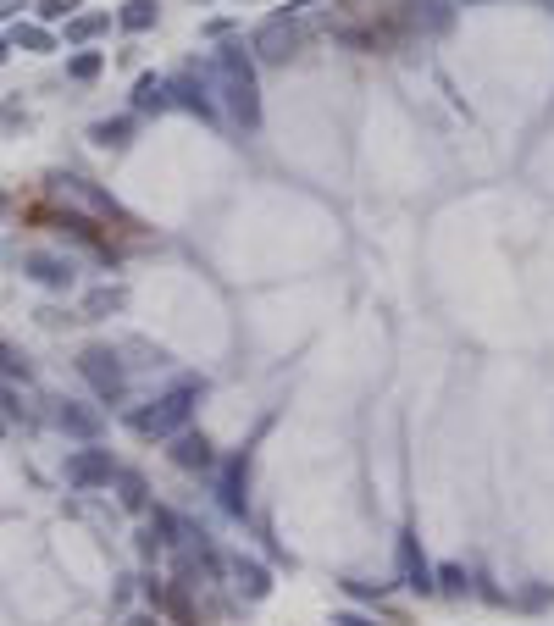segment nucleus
I'll return each instance as SVG.
<instances>
[{"label":"nucleus","mask_w":554,"mask_h":626,"mask_svg":"<svg viewBox=\"0 0 554 626\" xmlns=\"http://www.w3.org/2000/svg\"><path fill=\"white\" fill-rule=\"evenodd\" d=\"M17 45H23V50H39V56H45V50H56V39H50L45 23H23V28H17Z\"/></svg>","instance_id":"22"},{"label":"nucleus","mask_w":554,"mask_h":626,"mask_svg":"<svg viewBox=\"0 0 554 626\" xmlns=\"http://www.w3.org/2000/svg\"><path fill=\"white\" fill-rule=\"evenodd\" d=\"M410 23L444 34V28L455 23V6H449V0H410Z\"/></svg>","instance_id":"13"},{"label":"nucleus","mask_w":554,"mask_h":626,"mask_svg":"<svg viewBox=\"0 0 554 626\" xmlns=\"http://www.w3.org/2000/svg\"><path fill=\"white\" fill-rule=\"evenodd\" d=\"M23 272L34 277L39 289H56V294H67V289H73V277H78L73 261H61V255H28Z\"/></svg>","instance_id":"8"},{"label":"nucleus","mask_w":554,"mask_h":626,"mask_svg":"<svg viewBox=\"0 0 554 626\" xmlns=\"http://www.w3.org/2000/svg\"><path fill=\"white\" fill-rule=\"evenodd\" d=\"M355 599H383V582H344Z\"/></svg>","instance_id":"26"},{"label":"nucleus","mask_w":554,"mask_h":626,"mask_svg":"<svg viewBox=\"0 0 554 626\" xmlns=\"http://www.w3.org/2000/svg\"><path fill=\"white\" fill-rule=\"evenodd\" d=\"M217 78H222V95H228V111L244 122V128H255V122H261V89H255V73H250L244 45L217 50Z\"/></svg>","instance_id":"2"},{"label":"nucleus","mask_w":554,"mask_h":626,"mask_svg":"<svg viewBox=\"0 0 554 626\" xmlns=\"http://www.w3.org/2000/svg\"><path fill=\"white\" fill-rule=\"evenodd\" d=\"M78 372H84V383L95 388L106 405H117V399L128 394V372H122V355L111 350V344H89V350L78 355Z\"/></svg>","instance_id":"3"},{"label":"nucleus","mask_w":554,"mask_h":626,"mask_svg":"<svg viewBox=\"0 0 554 626\" xmlns=\"http://www.w3.org/2000/svg\"><path fill=\"white\" fill-rule=\"evenodd\" d=\"M172 466H183V471H211L217 466V449H211V438L205 433H194V427H183V433H172Z\"/></svg>","instance_id":"5"},{"label":"nucleus","mask_w":554,"mask_h":626,"mask_svg":"<svg viewBox=\"0 0 554 626\" xmlns=\"http://www.w3.org/2000/svg\"><path fill=\"white\" fill-rule=\"evenodd\" d=\"M0 410H6V416H23V405H17V394L6 383H0Z\"/></svg>","instance_id":"27"},{"label":"nucleus","mask_w":554,"mask_h":626,"mask_svg":"<svg viewBox=\"0 0 554 626\" xmlns=\"http://www.w3.org/2000/svg\"><path fill=\"white\" fill-rule=\"evenodd\" d=\"M0 211H6V194H0Z\"/></svg>","instance_id":"30"},{"label":"nucleus","mask_w":554,"mask_h":626,"mask_svg":"<svg viewBox=\"0 0 554 626\" xmlns=\"http://www.w3.org/2000/svg\"><path fill=\"white\" fill-rule=\"evenodd\" d=\"M399 577H405V588L433 593V566H427V554H422V543H416V532H399Z\"/></svg>","instance_id":"7"},{"label":"nucleus","mask_w":554,"mask_h":626,"mask_svg":"<svg viewBox=\"0 0 554 626\" xmlns=\"http://www.w3.org/2000/svg\"><path fill=\"white\" fill-rule=\"evenodd\" d=\"M100 73H106V56H100V50H78V56L67 61V78H78V84H95Z\"/></svg>","instance_id":"19"},{"label":"nucleus","mask_w":554,"mask_h":626,"mask_svg":"<svg viewBox=\"0 0 554 626\" xmlns=\"http://www.w3.org/2000/svg\"><path fill=\"white\" fill-rule=\"evenodd\" d=\"M156 17H161V6H156V0H122L117 23L128 28V34H145V28H156Z\"/></svg>","instance_id":"16"},{"label":"nucleus","mask_w":554,"mask_h":626,"mask_svg":"<svg viewBox=\"0 0 554 626\" xmlns=\"http://www.w3.org/2000/svg\"><path fill=\"white\" fill-rule=\"evenodd\" d=\"M194 399H200V383H178V388H167L161 399H150L145 410H133L128 416V427L139 438H172V433H183L189 427V416H194Z\"/></svg>","instance_id":"1"},{"label":"nucleus","mask_w":554,"mask_h":626,"mask_svg":"<svg viewBox=\"0 0 554 626\" xmlns=\"http://www.w3.org/2000/svg\"><path fill=\"white\" fill-rule=\"evenodd\" d=\"M12 6H28V0H0V17H6V12H12Z\"/></svg>","instance_id":"28"},{"label":"nucleus","mask_w":554,"mask_h":626,"mask_svg":"<svg viewBox=\"0 0 554 626\" xmlns=\"http://www.w3.org/2000/svg\"><path fill=\"white\" fill-rule=\"evenodd\" d=\"M172 84V100H178V106H189L194 117H217V106H211V89H205V78H167Z\"/></svg>","instance_id":"10"},{"label":"nucleus","mask_w":554,"mask_h":626,"mask_svg":"<svg viewBox=\"0 0 554 626\" xmlns=\"http://www.w3.org/2000/svg\"><path fill=\"white\" fill-rule=\"evenodd\" d=\"M122 305H128V289H122V283H106V289H95L84 300V316H95V322H100V316L122 311Z\"/></svg>","instance_id":"18"},{"label":"nucleus","mask_w":554,"mask_h":626,"mask_svg":"<svg viewBox=\"0 0 554 626\" xmlns=\"http://www.w3.org/2000/svg\"><path fill=\"white\" fill-rule=\"evenodd\" d=\"M433 588H444V593H466V566H433Z\"/></svg>","instance_id":"23"},{"label":"nucleus","mask_w":554,"mask_h":626,"mask_svg":"<svg viewBox=\"0 0 554 626\" xmlns=\"http://www.w3.org/2000/svg\"><path fill=\"white\" fill-rule=\"evenodd\" d=\"M111 477H117L111 449H73V455H67V488H78V494L111 488Z\"/></svg>","instance_id":"4"},{"label":"nucleus","mask_w":554,"mask_h":626,"mask_svg":"<svg viewBox=\"0 0 554 626\" xmlns=\"http://www.w3.org/2000/svg\"><path fill=\"white\" fill-rule=\"evenodd\" d=\"M56 189H67V194H78V200L84 205H95V211H106V217H117V200H111V194H100V189H89L84 178H73V172H56Z\"/></svg>","instance_id":"14"},{"label":"nucleus","mask_w":554,"mask_h":626,"mask_svg":"<svg viewBox=\"0 0 554 626\" xmlns=\"http://www.w3.org/2000/svg\"><path fill=\"white\" fill-rule=\"evenodd\" d=\"M172 106V84L156 73H145L139 84H133V111H167Z\"/></svg>","instance_id":"11"},{"label":"nucleus","mask_w":554,"mask_h":626,"mask_svg":"<svg viewBox=\"0 0 554 626\" xmlns=\"http://www.w3.org/2000/svg\"><path fill=\"white\" fill-rule=\"evenodd\" d=\"M106 23H111L106 12H84V17H73V23H67V45H89V39H95Z\"/></svg>","instance_id":"21"},{"label":"nucleus","mask_w":554,"mask_h":626,"mask_svg":"<svg viewBox=\"0 0 554 626\" xmlns=\"http://www.w3.org/2000/svg\"><path fill=\"white\" fill-rule=\"evenodd\" d=\"M6 56H12V45H6V39H0V67H6Z\"/></svg>","instance_id":"29"},{"label":"nucleus","mask_w":554,"mask_h":626,"mask_svg":"<svg viewBox=\"0 0 554 626\" xmlns=\"http://www.w3.org/2000/svg\"><path fill=\"white\" fill-rule=\"evenodd\" d=\"M111 482H117V494H122V505H128V510H145V494H150V488H145V477H139V471H117Z\"/></svg>","instance_id":"20"},{"label":"nucleus","mask_w":554,"mask_h":626,"mask_svg":"<svg viewBox=\"0 0 554 626\" xmlns=\"http://www.w3.org/2000/svg\"><path fill=\"white\" fill-rule=\"evenodd\" d=\"M89 139H95L100 150H122L133 139V117H106V122H95L89 128Z\"/></svg>","instance_id":"17"},{"label":"nucleus","mask_w":554,"mask_h":626,"mask_svg":"<svg viewBox=\"0 0 554 626\" xmlns=\"http://www.w3.org/2000/svg\"><path fill=\"white\" fill-rule=\"evenodd\" d=\"M0 372H6V377H23V383H28V355H17L12 344H0Z\"/></svg>","instance_id":"25"},{"label":"nucleus","mask_w":554,"mask_h":626,"mask_svg":"<svg viewBox=\"0 0 554 626\" xmlns=\"http://www.w3.org/2000/svg\"><path fill=\"white\" fill-rule=\"evenodd\" d=\"M233 577H239V593H244V599H266V593H272V571H266L261 560H239V566H233Z\"/></svg>","instance_id":"15"},{"label":"nucleus","mask_w":554,"mask_h":626,"mask_svg":"<svg viewBox=\"0 0 554 626\" xmlns=\"http://www.w3.org/2000/svg\"><path fill=\"white\" fill-rule=\"evenodd\" d=\"M294 50H300V28H294L289 17H272V23L255 34V56L261 61H289Z\"/></svg>","instance_id":"6"},{"label":"nucleus","mask_w":554,"mask_h":626,"mask_svg":"<svg viewBox=\"0 0 554 626\" xmlns=\"http://www.w3.org/2000/svg\"><path fill=\"white\" fill-rule=\"evenodd\" d=\"M78 6H84V0H39V17H45V23H61V17H67V23H73Z\"/></svg>","instance_id":"24"},{"label":"nucleus","mask_w":554,"mask_h":626,"mask_svg":"<svg viewBox=\"0 0 554 626\" xmlns=\"http://www.w3.org/2000/svg\"><path fill=\"white\" fill-rule=\"evenodd\" d=\"M56 427H61V433H73V438H84V444H95V438H100V410L78 405V399H61V405H56Z\"/></svg>","instance_id":"9"},{"label":"nucleus","mask_w":554,"mask_h":626,"mask_svg":"<svg viewBox=\"0 0 554 626\" xmlns=\"http://www.w3.org/2000/svg\"><path fill=\"white\" fill-rule=\"evenodd\" d=\"M217 494H222V510H228V516H244V455L228 460V471H222V482H217Z\"/></svg>","instance_id":"12"}]
</instances>
